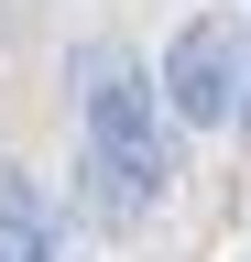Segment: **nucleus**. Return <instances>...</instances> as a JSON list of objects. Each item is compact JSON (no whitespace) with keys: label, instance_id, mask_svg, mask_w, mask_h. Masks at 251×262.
Segmentation results:
<instances>
[{"label":"nucleus","instance_id":"f257e3e1","mask_svg":"<svg viewBox=\"0 0 251 262\" xmlns=\"http://www.w3.org/2000/svg\"><path fill=\"white\" fill-rule=\"evenodd\" d=\"M77 186L109 229H142L164 196V88L131 44L77 55Z\"/></svg>","mask_w":251,"mask_h":262},{"label":"nucleus","instance_id":"f03ea898","mask_svg":"<svg viewBox=\"0 0 251 262\" xmlns=\"http://www.w3.org/2000/svg\"><path fill=\"white\" fill-rule=\"evenodd\" d=\"M153 88H164V120L186 131H240V88H251V33L230 11H197L164 44V66H153Z\"/></svg>","mask_w":251,"mask_h":262},{"label":"nucleus","instance_id":"20e7f679","mask_svg":"<svg viewBox=\"0 0 251 262\" xmlns=\"http://www.w3.org/2000/svg\"><path fill=\"white\" fill-rule=\"evenodd\" d=\"M240 131H251V88H240Z\"/></svg>","mask_w":251,"mask_h":262},{"label":"nucleus","instance_id":"7ed1b4c3","mask_svg":"<svg viewBox=\"0 0 251 262\" xmlns=\"http://www.w3.org/2000/svg\"><path fill=\"white\" fill-rule=\"evenodd\" d=\"M0 262H77L66 229H55V208L33 196V175H22V164H0Z\"/></svg>","mask_w":251,"mask_h":262}]
</instances>
